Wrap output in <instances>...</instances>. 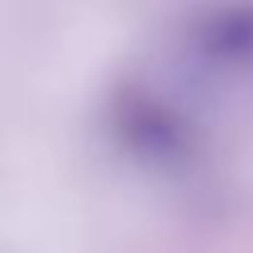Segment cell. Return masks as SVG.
<instances>
[{"instance_id": "cell-1", "label": "cell", "mask_w": 253, "mask_h": 253, "mask_svg": "<svg viewBox=\"0 0 253 253\" xmlns=\"http://www.w3.org/2000/svg\"><path fill=\"white\" fill-rule=\"evenodd\" d=\"M111 134L142 166L178 170L198 150V126L178 99L146 83H126L111 95Z\"/></svg>"}, {"instance_id": "cell-2", "label": "cell", "mask_w": 253, "mask_h": 253, "mask_svg": "<svg viewBox=\"0 0 253 253\" xmlns=\"http://www.w3.org/2000/svg\"><path fill=\"white\" fill-rule=\"evenodd\" d=\"M190 55L202 67L233 71L253 63V0H217L186 28Z\"/></svg>"}]
</instances>
